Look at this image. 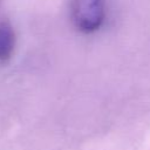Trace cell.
<instances>
[{
	"mask_svg": "<svg viewBox=\"0 0 150 150\" xmlns=\"http://www.w3.org/2000/svg\"><path fill=\"white\" fill-rule=\"evenodd\" d=\"M104 0H71L70 16L74 26L83 33L97 30L104 20Z\"/></svg>",
	"mask_w": 150,
	"mask_h": 150,
	"instance_id": "obj_1",
	"label": "cell"
},
{
	"mask_svg": "<svg viewBox=\"0 0 150 150\" xmlns=\"http://www.w3.org/2000/svg\"><path fill=\"white\" fill-rule=\"evenodd\" d=\"M15 48V33L7 22H0V63L11 59Z\"/></svg>",
	"mask_w": 150,
	"mask_h": 150,
	"instance_id": "obj_2",
	"label": "cell"
}]
</instances>
